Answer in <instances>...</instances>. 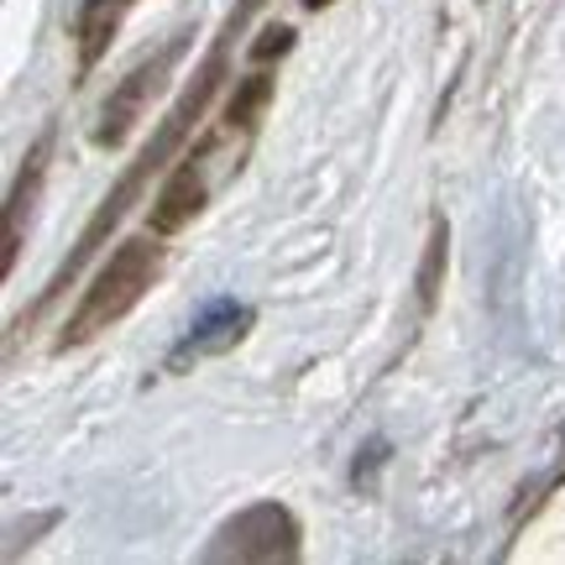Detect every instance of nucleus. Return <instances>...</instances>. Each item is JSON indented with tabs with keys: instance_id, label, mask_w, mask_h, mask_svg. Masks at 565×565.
I'll use <instances>...</instances> for the list:
<instances>
[{
	"instance_id": "5",
	"label": "nucleus",
	"mask_w": 565,
	"mask_h": 565,
	"mask_svg": "<svg viewBox=\"0 0 565 565\" xmlns=\"http://www.w3.org/2000/svg\"><path fill=\"white\" fill-rule=\"evenodd\" d=\"M210 152H215V141H200V147L162 179L158 200H152V210H147L152 236H179L183 225L204 210V200H210Z\"/></svg>"
},
{
	"instance_id": "2",
	"label": "nucleus",
	"mask_w": 565,
	"mask_h": 565,
	"mask_svg": "<svg viewBox=\"0 0 565 565\" xmlns=\"http://www.w3.org/2000/svg\"><path fill=\"white\" fill-rule=\"evenodd\" d=\"M158 273H162V252L152 242H141V236L116 242V252L105 257L100 273L84 288L79 309L63 320L58 351H79V345H89L95 335H105L110 324H121L126 315L147 299V288L158 282Z\"/></svg>"
},
{
	"instance_id": "7",
	"label": "nucleus",
	"mask_w": 565,
	"mask_h": 565,
	"mask_svg": "<svg viewBox=\"0 0 565 565\" xmlns=\"http://www.w3.org/2000/svg\"><path fill=\"white\" fill-rule=\"evenodd\" d=\"M126 11H131V0H84L79 6V26H74V38H79V74H89L105 58V47L121 32Z\"/></svg>"
},
{
	"instance_id": "10",
	"label": "nucleus",
	"mask_w": 565,
	"mask_h": 565,
	"mask_svg": "<svg viewBox=\"0 0 565 565\" xmlns=\"http://www.w3.org/2000/svg\"><path fill=\"white\" fill-rule=\"evenodd\" d=\"M445 221H435L429 231V246H424V267H419V303L424 309H435V294H440V273H445Z\"/></svg>"
},
{
	"instance_id": "9",
	"label": "nucleus",
	"mask_w": 565,
	"mask_h": 565,
	"mask_svg": "<svg viewBox=\"0 0 565 565\" xmlns=\"http://www.w3.org/2000/svg\"><path fill=\"white\" fill-rule=\"evenodd\" d=\"M267 100H273V74H252V79L236 84V95L225 105V126L231 131H252V126L263 121Z\"/></svg>"
},
{
	"instance_id": "11",
	"label": "nucleus",
	"mask_w": 565,
	"mask_h": 565,
	"mask_svg": "<svg viewBox=\"0 0 565 565\" xmlns=\"http://www.w3.org/2000/svg\"><path fill=\"white\" fill-rule=\"evenodd\" d=\"M288 47H294V26H267L263 38L252 42V58H257V63H267V58H282Z\"/></svg>"
},
{
	"instance_id": "12",
	"label": "nucleus",
	"mask_w": 565,
	"mask_h": 565,
	"mask_svg": "<svg viewBox=\"0 0 565 565\" xmlns=\"http://www.w3.org/2000/svg\"><path fill=\"white\" fill-rule=\"evenodd\" d=\"M303 11H324V6H335V0H299Z\"/></svg>"
},
{
	"instance_id": "3",
	"label": "nucleus",
	"mask_w": 565,
	"mask_h": 565,
	"mask_svg": "<svg viewBox=\"0 0 565 565\" xmlns=\"http://www.w3.org/2000/svg\"><path fill=\"white\" fill-rule=\"evenodd\" d=\"M303 529L282 503H252L215 534L210 561H299Z\"/></svg>"
},
{
	"instance_id": "1",
	"label": "nucleus",
	"mask_w": 565,
	"mask_h": 565,
	"mask_svg": "<svg viewBox=\"0 0 565 565\" xmlns=\"http://www.w3.org/2000/svg\"><path fill=\"white\" fill-rule=\"evenodd\" d=\"M257 11H263V0H236V11H231V17H225V26H221V38L210 42L204 63L194 68V79L183 84V95H179L173 105H168L162 126L152 131V141L141 147V158L131 162V168H126V179L116 183V189H110V194L100 200L95 221L84 225L79 246H74L68 257H63V267L53 273V282H47V288H42V299L32 303V315H21V320H17V330H26L32 320H42V309H47V303H58L63 294H68V282H74V278L84 273V267H89V257H95V252L105 246V236H110V231H116V225L126 221V210H131V204L141 200V189H147V183L158 179L162 168H168V162H173V158L183 152V141L194 137V126L204 121V110H210V100H215V89H221V84L231 79V47H236V38L246 32V21L257 17Z\"/></svg>"
},
{
	"instance_id": "6",
	"label": "nucleus",
	"mask_w": 565,
	"mask_h": 565,
	"mask_svg": "<svg viewBox=\"0 0 565 565\" xmlns=\"http://www.w3.org/2000/svg\"><path fill=\"white\" fill-rule=\"evenodd\" d=\"M246 330H252V309H246V303H236V299H210L200 315H194L189 335H183V341L168 351V372L179 377V372L210 362V356H225V351L242 341Z\"/></svg>"
},
{
	"instance_id": "8",
	"label": "nucleus",
	"mask_w": 565,
	"mask_h": 565,
	"mask_svg": "<svg viewBox=\"0 0 565 565\" xmlns=\"http://www.w3.org/2000/svg\"><path fill=\"white\" fill-rule=\"evenodd\" d=\"M42 168H47V137L26 152V168H21L17 189L6 200V273L17 267V252H21V215H32V200H38V183H42Z\"/></svg>"
},
{
	"instance_id": "4",
	"label": "nucleus",
	"mask_w": 565,
	"mask_h": 565,
	"mask_svg": "<svg viewBox=\"0 0 565 565\" xmlns=\"http://www.w3.org/2000/svg\"><path fill=\"white\" fill-rule=\"evenodd\" d=\"M179 47L183 42H173V47H162L158 58L137 63V68L110 89V100H105V110H100V126H95V141H100V147H121V141L137 131V121L147 116V105H152V95L168 84V68L179 58Z\"/></svg>"
}]
</instances>
